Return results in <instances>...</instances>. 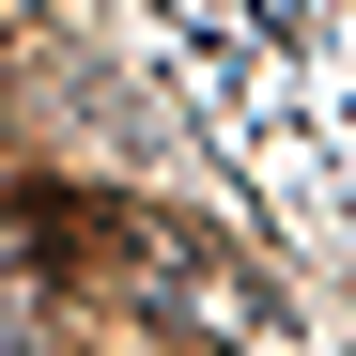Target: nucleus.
<instances>
[{"mask_svg":"<svg viewBox=\"0 0 356 356\" xmlns=\"http://www.w3.org/2000/svg\"><path fill=\"white\" fill-rule=\"evenodd\" d=\"M155 16H186L202 47H279L294 16H310V0H155Z\"/></svg>","mask_w":356,"mask_h":356,"instance_id":"nucleus-2","label":"nucleus"},{"mask_svg":"<svg viewBox=\"0 0 356 356\" xmlns=\"http://www.w3.org/2000/svg\"><path fill=\"white\" fill-rule=\"evenodd\" d=\"M31 310H47V217H31V202H0V341H16Z\"/></svg>","mask_w":356,"mask_h":356,"instance_id":"nucleus-1","label":"nucleus"}]
</instances>
